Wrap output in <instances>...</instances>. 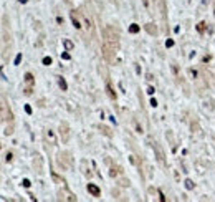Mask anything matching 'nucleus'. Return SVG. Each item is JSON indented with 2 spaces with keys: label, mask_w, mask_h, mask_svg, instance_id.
Wrapping results in <instances>:
<instances>
[{
  "label": "nucleus",
  "mask_w": 215,
  "mask_h": 202,
  "mask_svg": "<svg viewBox=\"0 0 215 202\" xmlns=\"http://www.w3.org/2000/svg\"><path fill=\"white\" fill-rule=\"evenodd\" d=\"M88 190L93 194V196H98V194H99V189H98L96 185H93V184H88Z\"/></svg>",
  "instance_id": "f257e3e1"
},
{
  "label": "nucleus",
  "mask_w": 215,
  "mask_h": 202,
  "mask_svg": "<svg viewBox=\"0 0 215 202\" xmlns=\"http://www.w3.org/2000/svg\"><path fill=\"white\" fill-rule=\"evenodd\" d=\"M58 83H60V88H61V89H68V86H66V83H65V80H63V78H60V80H58Z\"/></svg>",
  "instance_id": "f03ea898"
},
{
  "label": "nucleus",
  "mask_w": 215,
  "mask_h": 202,
  "mask_svg": "<svg viewBox=\"0 0 215 202\" xmlns=\"http://www.w3.org/2000/svg\"><path fill=\"white\" fill-rule=\"evenodd\" d=\"M65 48H66V50H71V48H73V43L70 42V40H65Z\"/></svg>",
  "instance_id": "7ed1b4c3"
},
{
  "label": "nucleus",
  "mask_w": 215,
  "mask_h": 202,
  "mask_svg": "<svg viewBox=\"0 0 215 202\" xmlns=\"http://www.w3.org/2000/svg\"><path fill=\"white\" fill-rule=\"evenodd\" d=\"M129 32H131V33H136V32H139V27H137V25H136V23H134V25H131V28H129Z\"/></svg>",
  "instance_id": "20e7f679"
},
{
  "label": "nucleus",
  "mask_w": 215,
  "mask_h": 202,
  "mask_svg": "<svg viewBox=\"0 0 215 202\" xmlns=\"http://www.w3.org/2000/svg\"><path fill=\"white\" fill-rule=\"evenodd\" d=\"M43 65H47V66H48V65H51V58H50V56H45V58H43Z\"/></svg>",
  "instance_id": "39448f33"
},
{
  "label": "nucleus",
  "mask_w": 215,
  "mask_h": 202,
  "mask_svg": "<svg viewBox=\"0 0 215 202\" xmlns=\"http://www.w3.org/2000/svg\"><path fill=\"white\" fill-rule=\"evenodd\" d=\"M186 187H187V189H192V187H194V184H192V181H189V179H187V181H186Z\"/></svg>",
  "instance_id": "423d86ee"
},
{
  "label": "nucleus",
  "mask_w": 215,
  "mask_h": 202,
  "mask_svg": "<svg viewBox=\"0 0 215 202\" xmlns=\"http://www.w3.org/2000/svg\"><path fill=\"white\" fill-rule=\"evenodd\" d=\"M20 61H22V55H17L15 56V65H18Z\"/></svg>",
  "instance_id": "0eeeda50"
},
{
  "label": "nucleus",
  "mask_w": 215,
  "mask_h": 202,
  "mask_svg": "<svg viewBox=\"0 0 215 202\" xmlns=\"http://www.w3.org/2000/svg\"><path fill=\"white\" fill-rule=\"evenodd\" d=\"M23 185H25V187H30V181H28V179H23Z\"/></svg>",
  "instance_id": "6e6552de"
},
{
  "label": "nucleus",
  "mask_w": 215,
  "mask_h": 202,
  "mask_svg": "<svg viewBox=\"0 0 215 202\" xmlns=\"http://www.w3.org/2000/svg\"><path fill=\"white\" fill-rule=\"evenodd\" d=\"M172 45H174L172 40H167V42H165V46H172Z\"/></svg>",
  "instance_id": "1a4fd4ad"
},
{
  "label": "nucleus",
  "mask_w": 215,
  "mask_h": 202,
  "mask_svg": "<svg viewBox=\"0 0 215 202\" xmlns=\"http://www.w3.org/2000/svg\"><path fill=\"white\" fill-rule=\"evenodd\" d=\"M151 106H154V108H156V106H157V101L156 100H151Z\"/></svg>",
  "instance_id": "9d476101"
},
{
  "label": "nucleus",
  "mask_w": 215,
  "mask_h": 202,
  "mask_svg": "<svg viewBox=\"0 0 215 202\" xmlns=\"http://www.w3.org/2000/svg\"><path fill=\"white\" fill-rule=\"evenodd\" d=\"M25 111H27V113H28V114H30V113H32V108H30V106H28V105H27V106H25Z\"/></svg>",
  "instance_id": "9b49d317"
},
{
  "label": "nucleus",
  "mask_w": 215,
  "mask_h": 202,
  "mask_svg": "<svg viewBox=\"0 0 215 202\" xmlns=\"http://www.w3.org/2000/svg\"><path fill=\"white\" fill-rule=\"evenodd\" d=\"M147 93H149V95H152V93H154V88H152V86H149V88H147Z\"/></svg>",
  "instance_id": "f8f14e48"
}]
</instances>
